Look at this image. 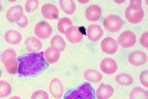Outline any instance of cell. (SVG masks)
<instances>
[{"instance_id": "obj_1", "label": "cell", "mask_w": 148, "mask_h": 99, "mask_svg": "<svg viewBox=\"0 0 148 99\" xmlns=\"http://www.w3.org/2000/svg\"><path fill=\"white\" fill-rule=\"evenodd\" d=\"M18 73L20 77H32L45 70L48 63L44 58V52L29 53L18 58Z\"/></svg>"}, {"instance_id": "obj_2", "label": "cell", "mask_w": 148, "mask_h": 99, "mask_svg": "<svg viewBox=\"0 0 148 99\" xmlns=\"http://www.w3.org/2000/svg\"><path fill=\"white\" fill-rule=\"evenodd\" d=\"M64 99H95V90L90 84L86 82L67 91Z\"/></svg>"}, {"instance_id": "obj_3", "label": "cell", "mask_w": 148, "mask_h": 99, "mask_svg": "<svg viewBox=\"0 0 148 99\" xmlns=\"http://www.w3.org/2000/svg\"><path fill=\"white\" fill-rule=\"evenodd\" d=\"M125 15L127 20L130 23L138 24L143 20L145 17V12L141 5L130 4L129 6L125 10Z\"/></svg>"}, {"instance_id": "obj_4", "label": "cell", "mask_w": 148, "mask_h": 99, "mask_svg": "<svg viewBox=\"0 0 148 99\" xmlns=\"http://www.w3.org/2000/svg\"><path fill=\"white\" fill-rule=\"evenodd\" d=\"M103 25L104 28L110 32H117L122 27L123 21L119 16L111 14L104 18Z\"/></svg>"}, {"instance_id": "obj_5", "label": "cell", "mask_w": 148, "mask_h": 99, "mask_svg": "<svg viewBox=\"0 0 148 99\" xmlns=\"http://www.w3.org/2000/svg\"><path fill=\"white\" fill-rule=\"evenodd\" d=\"M136 42V36L133 31L127 30L120 34L118 38V44L123 48H130Z\"/></svg>"}, {"instance_id": "obj_6", "label": "cell", "mask_w": 148, "mask_h": 99, "mask_svg": "<svg viewBox=\"0 0 148 99\" xmlns=\"http://www.w3.org/2000/svg\"><path fill=\"white\" fill-rule=\"evenodd\" d=\"M34 33L39 39H46L51 36L53 29L47 22H39L34 27Z\"/></svg>"}, {"instance_id": "obj_7", "label": "cell", "mask_w": 148, "mask_h": 99, "mask_svg": "<svg viewBox=\"0 0 148 99\" xmlns=\"http://www.w3.org/2000/svg\"><path fill=\"white\" fill-rule=\"evenodd\" d=\"M118 43L112 37H106L101 43V51L107 54H114L118 51Z\"/></svg>"}, {"instance_id": "obj_8", "label": "cell", "mask_w": 148, "mask_h": 99, "mask_svg": "<svg viewBox=\"0 0 148 99\" xmlns=\"http://www.w3.org/2000/svg\"><path fill=\"white\" fill-rule=\"evenodd\" d=\"M99 67L104 73L111 75L117 71L118 64L114 59L111 58H105L101 61Z\"/></svg>"}, {"instance_id": "obj_9", "label": "cell", "mask_w": 148, "mask_h": 99, "mask_svg": "<svg viewBox=\"0 0 148 99\" xmlns=\"http://www.w3.org/2000/svg\"><path fill=\"white\" fill-rule=\"evenodd\" d=\"M65 36L69 42L72 44H76L81 42L83 39V33L80 27L73 26L65 32Z\"/></svg>"}, {"instance_id": "obj_10", "label": "cell", "mask_w": 148, "mask_h": 99, "mask_svg": "<svg viewBox=\"0 0 148 99\" xmlns=\"http://www.w3.org/2000/svg\"><path fill=\"white\" fill-rule=\"evenodd\" d=\"M128 61L132 65L139 67L145 64L147 61V54L141 51H133L129 55Z\"/></svg>"}, {"instance_id": "obj_11", "label": "cell", "mask_w": 148, "mask_h": 99, "mask_svg": "<svg viewBox=\"0 0 148 99\" xmlns=\"http://www.w3.org/2000/svg\"><path fill=\"white\" fill-rule=\"evenodd\" d=\"M41 13L44 18L50 20L57 18L59 14L57 8L52 4H45L41 8Z\"/></svg>"}, {"instance_id": "obj_12", "label": "cell", "mask_w": 148, "mask_h": 99, "mask_svg": "<svg viewBox=\"0 0 148 99\" xmlns=\"http://www.w3.org/2000/svg\"><path fill=\"white\" fill-rule=\"evenodd\" d=\"M49 89L51 95L56 98H60L64 93V87L58 79H53L49 84Z\"/></svg>"}, {"instance_id": "obj_13", "label": "cell", "mask_w": 148, "mask_h": 99, "mask_svg": "<svg viewBox=\"0 0 148 99\" xmlns=\"http://www.w3.org/2000/svg\"><path fill=\"white\" fill-rule=\"evenodd\" d=\"M101 9L99 5H92L86 9L85 16L88 21L94 22L101 18Z\"/></svg>"}, {"instance_id": "obj_14", "label": "cell", "mask_w": 148, "mask_h": 99, "mask_svg": "<svg viewBox=\"0 0 148 99\" xmlns=\"http://www.w3.org/2000/svg\"><path fill=\"white\" fill-rule=\"evenodd\" d=\"M104 32L101 26L99 25H91L87 30V36L92 42H98L101 39Z\"/></svg>"}, {"instance_id": "obj_15", "label": "cell", "mask_w": 148, "mask_h": 99, "mask_svg": "<svg viewBox=\"0 0 148 99\" xmlns=\"http://www.w3.org/2000/svg\"><path fill=\"white\" fill-rule=\"evenodd\" d=\"M114 93V89L109 84H101L96 90L97 99H109Z\"/></svg>"}, {"instance_id": "obj_16", "label": "cell", "mask_w": 148, "mask_h": 99, "mask_svg": "<svg viewBox=\"0 0 148 99\" xmlns=\"http://www.w3.org/2000/svg\"><path fill=\"white\" fill-rule=\"evenodd\" d=\"M23 8L20 5H16L10 8L6 14L8 20L10 22H16L23 15Z\"/></svg>"}, {"instance_id": "obj_17", "label": "cell", "mask_w": 148, "mask_h": 99, "mask_svg": "<svg viewBox=\"0 0 148 99\" xmlns=\"http://www.w3.org/2000/svg\"><path fill=\"white\" fill-rule=\"evenodd\" d=\"M25 46L29 52L36 53L42 48V43L36 37L30 36L25 40Z\"/></svg>"}, {"instance_id": "obj_18", "label": "cell", "mask_w": 148, "mask_h": 99, "mask_svg": "<svg viewBox=\"0 0 148 99\" xmlns=\"http://www.w3.org/2000/svg\"><path fill=\"white\" fill-rule=\"evenodd\" d=\"M51 46L53 51L60 53L65 50L66 43L62 37L59 35H56L51 39Z\"/></svg>"}, {"instance_id": "obj_19", "label": "cell", "mask_w": 148, "mask_h": 99, "mask_svg": "<svg viewBox=\"0 0 148 99\" xmlns=\"http://www.w3.org/2000/svg\"><path fill=\"white\" fill-rule=\"evenodd\" d=\"M5 39L8 43L11 44H17L22 41V35L19 32L15 30H8L5 33Z\"/></svg>"}, {"instance_id": "obj_20", "label": "cell", "mask_w": 148, "mask_h": 99, "mask_svg": "<svg viewBox=\"0 0 148 99\" xmlns=\"http://www.w3.org/2000/svg\"><path fill=\"white\" fill-rule=\"evenodd\" d=\"M84 78L85 80L91 82H99L102 79V76L99 71L95 70H88L84 72Z\"/></svg>"}, {"instance_id": "obj_21", "label": "cell", "mask_w": 148, "mask_h": 99, "mask_svg": "<svg viewBox=\"0 0 148 99\" xmlns=\"http://www.w3.org/2000/svg\"><path fill=\"white\" fill-rule=\"evenodd\" d=\"M44 58L47 63L54 64L59 60L60 53L53 51L51 47H49L44 52Z\"/></svg>"}, {"instance_id": "obj_22", "label": "cell", "mask_w": 148, "mask_h": 99, "mask_svg": "<svg viewBox=\"0 0 148 99\" xmlns=\"http://www.w3.org/2000/svg\"><path fill=\"white\" fill-rule=\"evenodd\" d=\"M59 4L61 8L65 14L71 15L76 11V5L72 0H61L59 1Z\"/></svg>"}, {"instance_id": "obj_23", "label": "cell", "mask_w": 148, "mask_h": 99, "mask_svg": "<svg viewBox=\"0 0 148 99\" xmlns=\"http://www.w3.org/2000/svg\"><path fill=\"white\" fill-rule=\"evenodd\" d=\"M130 99H148V92L145 89L136 87H134L130 92L129 96Z\"/></svg>"}, {"instance_id": "obj_24", "label": "cell", "mask_w": 148, "mask_h": 99, "mask_svg": "<svg viewBox=\"0 0 148 99\" xmlns=\"http://www.w3.org/2000/svg\"><path fill=\"white\" fill-rule=\"evenodd\" d=\"M116 81L121 86H129L133 82V79L130 74L120 73L116 76Z\"/></svg>"}, {"instance_id": "obj_25", "label": "cell", "mask_w": 148, "mask_h": 99, "mask_svg": "<svg viewBox=\"0 0 148 99\" xmlns=\"http://www.w3.org/2000/svg\"><path fill=\"white\" fill-rule=\"evenodd\" d=\"M71 27H73V22L72 21H71L69 18H67V17L62 18L59 21V22H58V30H59L60 33H65L66 31Z\"/></svg>"}, {"instance_id": "obj_26", "label": "cell", "mask_w": 148, "mask_h": 99, "mask_svg": "<svg viewBox=\"0 0 148 99\" xmlns=\"http://www.w3.org/2000/svg\"><path fill=\"white\" fill-rule=\"evenodd\" d=\"M4 64H5V68L9 73L14 74L18 72V59H16V58L8 59Z\"/></svg>"}, {"instance_id": "obj_27", "label": "cell", "mask_w": 148, "mask_h": 99, "mask_svg": "<svg viewBox=\"0 0 148 99\" xmlns=\"http://www.w3.org/2000/svg\"><path fill=\"white\" fill-rule=\"evenodd\" d=\"M12 88L9 83L5 81H0V97L4 98L10 94Z\"/></svg>"}, {"instance_id": "obj_28", "label": "cell", "mask_w": 148, "mask_h": 99, "mask_svg": "<svg viewBox=\"0 0 148 99\" xmlns=\"http://www.w3.org/2000/svg\"><path fill=\"white\" fill-rule=\"evenodd\" d=\"M38 7H39V2L38 1H36V0H29V1L26 2L25 8V10L27 13H32V12L37 10Z\"/></svg>"}, {"instance_id": "obj_29", "label": "cell", "mask_w": 148, "mask_h": 99, "mask_svg": "<svg viewBox=\"0 0 148 99\" xmlns=\"http://www.w3.org/2000/svg\"><path fill=\"white\" fill-rule=\"evenodd\" d=\"M16 53L15 51L13 50V49H7L5 50L2 54V62L5 63L7 60L10 59H14V58H16Z\"/></svg>"}, {"instance_id": "obj_30", "label": "cell", "mask_w": 148, "mask_h": 99, "mask_svg": "<svg viewBox=\"0 0 148 99\" xmlns=\"http://www.w3.org/2000/svg\"><path fill=\"white\" fill-rule=\"evenodd\" d=\"M31 99H49V96L46 91L43 89H38L33 93Z\"/></svg>"}, {"instance_id": "obj_31", "label": "cell", "mask_w": 148, "mask_h": 99, "mask_svg": "<svg viewBox=\"0 0 148 99\" xmlns=\"http://www.w3.org/2000/svg\"><path fill=\"white\" fill-rule=\"evenodd\" d=\"M147 76H148L147 70H145L143 71V72H141V73H140V76H139L140 82H141V84L146 88L148 87Z\"/></svg>"}, {"instance_id": "obj_32", "label": "cell", "mask_w": 148, "mask_h": 99, "mask_svg": "<svg viewBox=\"0 0 148 99\" xmlns=\"http://www.w3.org/2000/svg\"><path fill=\"white\" fill-rule=\"evenodd\" d=\"M140 43L144 47H148V32H145L142 34L140 39Z\"/></svg>"}, {"instance_id": "obj_33", "label": "cell", "mask_w": 148, "mask_h": 99, "mask_svg": "<svg viewBox=\"0 0 148 99\" xmlns=\"http://www.w3.org/2000/svg\"><path fill=\"white\" fill-rule=\"evenodd\" d=\"M16 24L18 26H20V27H25L26 26L28 25V20H27V18L25 15H22V16H21V18L17 21Z\"/></svg>"}, {"instance_id": "obj_34", "label": "cell", "mask_w": 148, "mask_h": 99, "mask_svg": "<svg viewBox=\"0 0 148 99\" xmlns=\"http://www.w3.org/2000/svg\"><path fill=\"white\" fill-rule=\"evenodd\" d=\"M141 1H131L130 4H133V5H141Z\"/></svg>"}, {"instance_id": "obj_35", "label": "cell", "mask_w": 148, "mask_h": 99, "mask_svg": "<svg viewBox=\"0 0 148 99\" xmlns=\"http://www.w3.org/2000/svg\"><path fill=\"white\" fill-rule=\"evenodd\" d=\"M10 99H22L20 97H18V96H14V97L10 98Z\"/></svg>"}, {"instance_id": "obj_36", "label": "cell", "mask_w": 148, "mask_h": 99, "mask_svg": "<svg viewBox=\"0 0 148 99\" xmlns=\"http://www.w3.org/2000/svg\"><path fill=\"white\" fill-rule=\"evenodd\" d=\"M125 2V1H115V2H116V3H119V4L124 3Z\"/></svg>"}, {"instance_id": "obj_37", "label": "cell", "mask_w": 148, "mask_h": 99, "mask_svg": "<svg viewBox=\"0 0 148 99\" xmlns=\"http://www.w3.org/2000/svg\"><path fill=\"white\" fill-rule=\"evenodd\" d=\"M79 2H80V3H88V2H89V1H79Z\"/></svg>"}, {"instance_id": "obj_38", "label": "cell", "mask_w": 148, "mask_h": 99, "mask_svg": "<svg viewBox=\"0 0 148 99\" xmlns=\"http://www.w3.org/2000/svg\"><path fill=\"white\" fill-rule=\"evenodd\" d=\"M1 9H2V3L0 2V10H1Z\"/></svg>"}, {"instance_id": "obj_39", "label": "cell", "mask_w": 148, "mask_h": 99, "mask_svg": "<svg viewBox=\"0 0 148 99\" xmlns=\"http://www.w3.org/2000/svg\"><path fill=\"white\" fill-rule=\"evenodd\" d=\"M1 75H2V71L0 70V77H1Z\"/></svg>"}]
</instances>
